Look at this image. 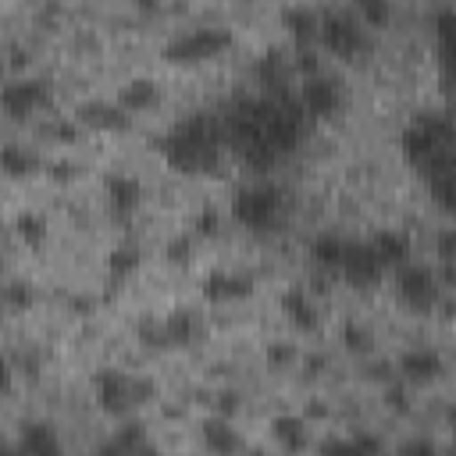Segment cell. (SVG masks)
Here are the masks:
<instances>
[{
    "instance_id": "cell-42",
    "label": "cell",
    "mask_w": 456,
    "mask_h": 456,
    "mask_svg": "<svg viewBox=\"0 0 456 456\" xmlns=\"http://www.w3.org/2000/svg\"><path fill=\"white\" fill-rule=\"evenodd\" d=\"M435 249H438V264H442V267H445V264H452V256H456L452 228H442V232H438V239H435Z\"/></svg>"
},
{
    "instance_id": "cell-27",
    "label": "cell",
    "mask_w": 456,
    "mask_h": 456,
    "mask_svg": "<svg viewBox=\"0 0 456 456\" xmlns=\"http://www.w3.org/2000/svg\"><path fill=\"white\" fill-rule=\"evenodd\" d=\"M139 264H142V249H139L135 242H118V246L107 253V271H110V278H128V274L139 271Z\"/></svg>"
},
{
    "instance_id": "cell-40",
    "label": "cell",
    "mask_w": 456,
    "mask_h": 456,
    "mask_svg": "<svg viewBox=\"0 0 456 456\" xmlns=\"http://www.w3.org/2000/svg\"><path fill=\"white\" fill-rule=\"evenodd\" d=\"M385 406L406 413V410H410V388H406L403 381H392V385L385 388Z\"/></svg>"
},
{
    "instance_id": "cell-28",
    "label": "cell",
    "mask_w": 456,
    "mask_h": 456,
    "mask_svg": "<svg viewBox=\"0 0 456 456\" xmlns=\"http://www.w3.org/2000/svg\"><path fill=\"white\" fill-rule=\"evenodd\" d=\"M14 232H18V239H21L25 246H43L46 235H50V221H46L39 210H21V214L14 217Z\"/></svg>"
},
{
    "instance_id": "cell-19",
    "label": "cell",
    "mask_w": 456,
    "mask_h": 456,
    "mask_svg": "<svg viewBox=\"0 0 456 456\" xmlns=\"http://www.w3.org/2000/svg\"><path fill=\"white\" fill-rule=\"evenodd\" d=\"M103 189H107V203H110L114 214H132V210H139V203H142V196H146L142 182H139L135 175H128V171L107 175Z\"/></svg>"
},
{
    "instance_id": "cell-4",
    "label": "cell",
    "mask_w": 456,
    "mask_h": 456,
    "mask_svg": "<svg viewBox=\"0 0 456 456\" xmlns=\"http://www.w3.org/2000/svg\"><path fill=\"white\" fill-rule=\"evenodd\" d=\"M285 189L274 182H249L232 196V217L249 232H271L285 214Z\"/></svg>"
},
{
    "instance_id": "cell-56",
    "label": "cell",
    "mask_w": 456,
    "mask_h": 456,
    "mask_svg": "<svg viewBox=\"0 0 456 456\" xmlns=\"http://www.w3.org/2000/svg\"><path fill=\"white\" fill-rule=\"evenodd\" d=\"M246 456H267V452H260V449H249V452H246Z\"/></svg>"
},
{
    "instance_id": "cell-26",
    "label": "cell",
    "mask_w": 456,
    "mask_h": 456,
    "mask_svg": "<svg viewBox=\"0 0 456 456\" xmlns=\"http://www.w3.org/2000/svg\"><path fill=\"white\" fill-rule=\"evenodd\" d=\"M281 21H285V28L292 32L296 46L314 43V36H317V11H314V7H306V4H292V7L281 11Z\"/></svg>"
},
{
    "instance_id": "cell-49",
    "label": "cell",
    "mask_w": 456,
    "mask_h": 456,
    "mask_svg": "<svg viewBox=\"0 0 456 456\" xmlns=\"http://www.w3.org/2000/svg\"><path fill=\"white\" fill-rule=\"evenodd\" d=\"M50 178H57V182L75 178V164H71V160H53V164H50Z\"/></svg>"
},
{
    "instance_id": "cell-20",
    "label": "cell",
    "mask_w": 456,
    "mask_h": 456,
    "mask_svg": "<svg viewBox=\"0 0 456 456\" xmlns=\"http://www.w3.org/2000/svg\"><path fill=\"white\" fill-rule=\"evenodd\" d=\"M200 438L214 456H235L242 449V435L228 417H207L200 424Z\"/></svg>"
},
{
    "instance_id": "cell-8",
    "label": "cell",
    "mask_w": 456,
    "mask_h": 456,
    "mask_svg": "<svg viewBox=\"0 0 456 456\" xmlns=\"http://www.w3.org/2000/svg\"><path fill=\"white\" fill-rule=\"evenodd\" d=\"M395 292L406 306L413 310H431L438 303V292H442V281H438V271L431 264H417V260H406L403 267H395Z\"/></svg>"
},
{
    "instance_id": "cell-15",
    "label": "cell",
    "mask_w": 456,
    "mask_h": 456,
    "mask_svg": "<svg viewBox=\"0 0 456 456\" xmlns=\"http://www.w3.org/2000/svg\"><path fill=\"white\" fill-rule=\"evenodd\" d=\"M367 246H370V253L378 256L381 267H403V264L413 256V242H410V235L399 232V228H378V232L367 239Z\"/></svg>"
},
{
    "instance_id": "cell-36",
    "label": "cell",
    "mask_w": 456,
    "mask_h": 456,
    "mask_svg": "<svg viewBox=\"0 0 456 456\" xmlns=\"http://www.w3.org/2000/svg\"><path fill=\"white\" fill-rule=\"evenodd\" d=\"M388 14H392V7H388L385 0H363V4L356 7V18H360L363 25H381V21H388Z\"/></svg>"
},
{
    "instance_id": "cell-11",
    "label": "cell",
    "mask_w": 456,
    "mask_h": 456,
    "mask_svg": "<svg viewBox=\"0 0 456 456\" xmlns=\"http://www.w3.org/2000/svg\"><path fill=\"white\" fill-rule=\"evenodd\" d=\"M338 274H342L349 285L367 289V285L381 281L385 267L378 264V256L370 253L367 242H353V239H346V249H342V260H338Z\"/></svg>"
},
{
    "instance_id": "cell-50",
    "label": "cell",
    "mask_w": 456,
    "mask_h": 456,
    "mask_svg": "<svg viewBox=\"0 0 456 456\" xmlns=\"http://www.w3.org/2000/svg\"><path fill=\"white\" fill-rule=\"evenodd\" d=\"M93 456H128V452H125V449H121L114 438H103V442L93 449Z\"/></svg>"
},
{
    "instance_id": "cell-12",
    "label": "cell",
    "mask_w": 456,
    "mask_h": 456,
    "mask_svg": "<svg viewBox=\"0 0 456 456\" xmlns=\"http://www.w3.org/2000/svg\"><path fill=\"white\" fill-rule=\"evenodd\" d=\"M395 370H399L406 381L428 385V381H435V378L445 374V356H442L435 346H410V349L399 353Z\"/></svg>"
},
{
    "instance_id": "cell-47",
    "label": "cell",
    "mask_w": 456,
    "mask_h": 456,
    "mask_svg": "<svg viewBox=\"0 0 456 456\" xmlns=\"http://www.w3.org/2000/svg\"><path fill=\"white\" fill-rule=\"evenodd\" d=\"M28 46H21V43H11L7 50H4V61H7V68H25L28 64Z\"/></svg>"
},
{
    "instance_id": "cell-22",
    "label": "cell",
    "mask_w": 456,
    "mask_h": 456,
    "mask_svg": "<svg viewBox=\"0 0 456 456\" xmlns=\"http://www.w3.org/2000/svg\"><path fill=\"white\" fill-rule=\"evenodd\" d=\"M271 435H274V442H278L285 452H303V449L310 445V428H306V420L296 417V413H278V417L271 420Z\"/></svg>"
},
{
    "instance_id": "cell-5",
    "label": "cell",
    "mask_w": 456,
    "mask_h": 456,
    "mask_svg": "<svg viewBox=\"0 0 456 456\" xmlns=\"http://www.w3.org/2000/svg\"><path fill=\"white\" fill-rule=\"evenodd\" d=\"M317 39L338 57H356V53H363L370 46L367 25L356 18V11L338 7V4L317 11Z\"/></svg>"
},
{
    "instance_id": "cell-16",
    "label": "cell",
    "mask_w": 456,
    "mask_h": 456,
    "mask_svg": "<svg viewBox=\"0 0 456 456\" xmlns=\"http://www.w3.org/2000/svg\"><path fill=\"white\" fill-rule=\"evenodd\" d=\"M249 292H253V278L242 274V271H224V267H217V271H210V274L203 278V296H207L210 303L246 299Z\"/></svg>"
},
{
    "instance_id": "cell-6",
    "label": "cell",
    "mask_w": 456,
    "mask_h": 456,
    "mask_svg": "<svg viewBox=\"0 0 456 456\" xmlns=\"http://www.w3.org/2000/svg\"><path fill=\"white\" fill-rule=\"evenodd\" d=\"M224 46H232V28H224V25H192V28L175 32L164 43V57L175 61V64H189V61L217 57Z\"/></svg>"
},
{
    "instance_id": "cell-57",
    "label": "cell",
    "mask_w": 456,
    "mask_h": 456,
    "mask_svg": "<svg viewBox=\"0 0 456 456\" xmlns=\"http://www.w3.org/2000/svg\"><path fill=\"white\" fill-rule=\"evenodd\" d=\"M0 456H21V452H7V449H4V452H0Z\"/></svg>"
},
{
    "instance_id": "cell-46",
    "label": "cell",
    "mask_w": 456,
    "mask_h": 456,
    "mask_svg": "<svg viewBox=\"0 0 456 456\" xmlns=\"http://www.w3.org/2000/svg\"><path fill=\"white\" fill-rule=\"evenodd\" d=\"M153 392H157V385H153V378H132V399L135 403H150L153 399Z\"/></svg>"
},
{
    "instance_id": "cell-52",
    "label": "cell",
    "mask_w": 456,
    "mask_h": 456,
    "mask_svg": "<svg viewBox=\"0 0 456 456\" xmlns=\"http://www.w3.org/2000/svg\"><path fill=\"white\" fill-rule=\"evenodd\" d=\"M324 363H328V360H324V353L306 356V370H310V374H321V370H324Z\"/></svg>"
},
{
    "instance_id": "cell-23",
    "label": "cell",
    "mask_w": 456,
    "mask_h": 456,
    "mask_svg": "<svg viewBox=\"0 0 456 456\" xmlns=\"http://www.w3.org/2000/svg\"><path fill=\"white\" fill-rule=\"evenodd\" d=\"M157 96H160V86H157L150 75H135V78L121 82V89H118V107H121V110H146V107L157 103Z\"/></svg>"
},
{
    "instance_id": "cell-38",
    "label": "cell",
    "mask_w": 456,
    "mask_h": 456,
    "mask_svg": "<svg viewBox=\"0 0 456 456\" xmlns=\"http://www.w3.org/2000/svg\"><path fill=\"white\" fill-rule=\"evenodd\" d=\"M456 28V11L452 7H438L435 14V32H438V43H442V53H449V32Z\"/></svg>"
},
{
    "instance_id": "cell-7",
    "label": "cell",
    "mask_w": 456,
    "mask_h": 456,
    "mask_svg": "<svg viewBox=\"0 0 456 456\" xmlns=\"http://www.w3.org/2000/svg\"><path fill=\"white\" fill-rule=\"evenodd\" d=\"M46 103H50V82L39 75H14L0 82V110L14 121H25Z\"/></svg>"
},
{
    "instance_id": "cell-18",
    "label": "cell",
    "mask_w": 456,
    "mask_h": 456,
    "mask_svg": "<svg viewBox=\"0 0 456 456\" xmlns=\"http://www.w3.org/2000/svg\"><path fill=\"white\" fill-rule=\"evenodd\" d=\"M18 452L21 456H64V442L46 420H25L18 435Z\"/></svg>"
},
{
    "instance_id": "cell-35",
    "label": "cell",
    "mask_w": 456,
    "mask_h": 456,
    "mask_svg": "<svg viewBox=\"0 0 456 456\" xmlns=\"http://www.w3.org/2000/svg\"><path fill=\"white\" fill-rule=\"evenodd\" d=\"M264 360L271 363V367H289L292 360H296V346L292 342H285V338H274V342H267V349H264Z\"/></svg>"
},
{
    "instance_id": "cell-13",
    "label": "cell",
    "mask_w": 456,
    "mask_h": 456,
    "mask_svg": "<svg viewBox=\"0 0 456 456\" xmlns=\"http://www.w3.org/2000/svg\"><path fill=\"white\" fill-rule=\"evenodd\" d=\"M75 121L82 128H103V132H125L132 125V114L121 110L110 100H86L75 107Z\"/></svg>"
},
{
    "instance_id": "cell-54",
    "label": "cell",
    "mask_w": 456,
    "mask_h": 456,
    "mask_svg": "<svg viewBox=\"0 0 456 456\" xmlns=\"http://www.w3.org/2000/svg\"><path fill=\"white\" fill-rule=\"evenodd\" d=\"M306 413H310V417H324L328 410H324V403H310V406H306Z\"/></svg>"
},
{
    "instance_id": "cell-51",
    "label": "cell",
    "mask_w": 456,
    "mask_h": 456,
    "mask_svg": "<svg viewBox=\"0 0 456 456\" xmlns=\"http://www.w3.org/2000/svg\"><path fill=\"white\" fill-rule=\"evenodd\" d=\"M93 303H96L93 296H71V310H75V314H86V310H93Z\"/></svg>"
},
{
    "instance_id": "cell-30",
    "label": "cell",
    "mask_w": 456,
    "mask_h": 456,
    "mask_svg": "<svg viewBox=\"0 0 456 456\" xmlns=\"http://www.w3.org/2000/svg\"><path fill=\"white\" fill-rule=\"evenodd\" d=\"M192 253H196V235H192V232L171 235V239H167V246H164V260H167V264H175V267L189 264V260H192Z\"/></svg>"
},
{
    "instance_id": "cell-34",
    "label": "cell",
    "mask_w": 456,
    "mask_h": 456,
    "mask_svg": "<svg viewBox=\"0 0 456 456\" xmlns=\"http://www.w3.org/2000/svg\"><path fill=\"white\" fill-rule=\"evenodd\" d=\"M289 61H292V68H296L303 78L321 71V57H317V46H314V43H303V46H296Z\"/></svg>"
},
{
    "instance_id": "cell-32",
    "label": "cell",
    "mask_w": 456,
    "mask_h": 456,
    "mask_svg": "<svg viewBox=\"0 0 456 456\" xmlns=\"http://www.w3.org/2000/svg\"><path fill=\"white\" fill-rule=\"evenodd\" d=\"M110 438H114V442H118V445H121L128 456H135V449H139L142 442H150V435H146V428H142L139 420H125V424H121V428L110 435Z\"/></svg>"
},
{
    "instance_id": "cell-41",
    "label": "cell",
    "mask_w": 456,
    "mask_h": 456,
    "mask_svg": "<svg viewBox=\"0 0 456 456\" xmlns=\"http://www.w3.org/2000/svg\"><path fill=\"white\" fill-rule=\"evenodd\" d=\"M214 406H217V417H235L239 413V406H242V399H239V392H232V388H224V392H217L214 395Z\"/></svg>"
},
{
    "instance_id": "cell-53",
    "label": "cell",
    "mask_w": 456,
    "mask_h": 456,
    "mask_svg": "<svg viewBox=\"0 0 456 456\" xmlns=\"http://www.w3.org/2000/svg\"><path fill=\"white\" fill-rule=\"evenodd\" d=\"M135 456H160V449H157L153 442H142V445L135 449Z\"/></svg>"
},
{
    "instance_id": "cell-55",
    "label": "cell",
    "mask_w": 456,
    "mask_h": 456,
    "mask_svg": "<svg viewBox=\"0 0 456 456\" xmlns=\"http://www.w3.org/2000/svg\"><path fill=\"white\" fill-rule=\"evenodd\" d=\"M4 71H7V61H4V53H0V78H4Z\"/></svg>"
},
{
    "instance_id": "cell-21",
    "label": "cell",
    "mask_w": 456,
    "mask_h": 456,
    "mask_svg": "<svg viewBox=\"0 0 456 456\" xmlns=\"http://www.w3.org/2000/svg\"><path fill=\"white\" fill-rule=\"evenodd\" d=\"M289 71H292V61H289V53H285L281 46H267V50L256 57V64H253V75H256V82H260L267 93H281Z\"/></svg>"
},
{
    "instance_id": "cell-45",
    "label": "cell",
    "mask_w": 456,
    "mask_h": 456,
    "mask_svg": "<svg viewBox=\"0 0 456 456\" xmlns=\"http://www.w3.org/2000/svg\"><path fill=\"white\" fill-rule=\"evenodd\" d=\"M139 338H142L146 346H167V342H164V328H160V321H142V324H139Z\"/></svg>"
},
{
    "instance_id": "cell-17",
    "label": "cell",
    "mask_w": 456,
    "mask_h": 456,
    "mask_svg": "<svg viewBox=\"0 0 456 456\" xmlns=\"http://www.w3.org/2000/svg\"><path fill=\"white\" fill-rule=\"evenodd\" d=\"M278 306L281 314L299 328V331H314L321 324V310L314 303V296L303 289V285H289L281 296H278Z\"/></svg>"
},
{
    "instance_id": "cell-9",
    "label": "cell",
    "mask_w": 456,
    "mask_h": 456,
    "mask_svg": "<svg viewBox=\"0 0 456 456\" xmlns=\"http://www.w3.org/2000/svg\"><path fill=\"white\" fill-rule=\"evenodd\" d=\"M296 100H299V107H303L306 118H331L342 107V86H338L335 75L317 71V75H306L299 82Z\"/></svg>"
},
{
    "instance_id": "cell-37",
    "label": "cell",
    "mask_w": 456,
    "mask_h": 456,
    "mask_svg": "<svg viewBox=\"0 0 456 456\" xmlns=\"http://www.w3.org/2000/svg\"><path fill=\"white\" fill-rule=\"evenodd\" d=\"M317 456H363L353 438H324L317 445Z\"/></svg>"
},
{
    "instance_id": "cell-43",
    "label": "cell",
    "mask_w": 456,
    "mask_h": 456,
    "mask_svg": "<svg viewBox=\"0 0 456 456\" xmlns=\"http://www.w3.org/2000/svg\"><path fill=\"white\" fill-rule=\"evenodd\" d=\"M349 438L356 442V449H360L363 456H381V452H385L381 438H378V435H370V431H356V435H349Z\"/></svg>"
},
{
    "instance_id": "cell-1",
    "label": "cell",
    "mask_w": 456,
    "mask_h": 456,
    "mask_svg": "<svg viewBox=\"0 0 456 456\" xmlns=\"http://www.w3.org/2000/svg\"><path fill=\"white\" fill-rule=\"evenodd\" d=\"M224 121V142L256 171H267L285 153H292L303 139L306 114L296 100V93H264V96H242L232 103Z\"/></svg>"
},
{
    "instance_id": "cell-29",
    "label": "cell",
    "mask_w": 456,
    "mask_h": 456,
    "mask_svg": "<svg viewBox=\"0 0 456 456\" xmlns=\"http://www.w3.org/2000/svg\"><path fill=\"white\" fill-rule=\"evenodd\" d=\"M338 338H342V346H346L349 353H370V349H374V335H370V328L360 324V321H346V324L338 328Z\"/></svg>"
},
{
    "instance_id": "cell-31",
    "label": "cell",
    "mask_w": 456,
    "mask_h": 456,
    "mask_svg": "<svg viewBox=\"0 0 456 456\" xmlns=\"http://www.w3.org/2000/svg\"><path fill=\"white\" fill-rule=\"evenodd\" d=\"M4 303L14 306V310H28V306L36 303V289H32L25 278H11V281L4 285Z\"/></svg>"
},
{
    "instance_id": "cell-48",
    "label": "cell",
    "mask_w": 456,
    "mask_h": 456,
    "mask_svg": "<svg viewBox=\"0 0 456 456\" xmlns=\"http://www.w3.org/2000/svg\"><path fill=\"white\" fill-rule=\"evenodd\" d=\"M14 388V367H11V360L0 353V395H7Z\"/></svg>"
},
{
    "instance_id": "cell-25",
    "label": "cell",
    "mask_w": 456,
    "mask_h": 456,
    "mask_svg": "<svg viewBox=\"0 0 456 456\" xmlns=\"http://www.w3.org/2000/svg\"><path fill=\"white\" fill-rule=\"evenodd\" d=\"M342 249H346V239H342L338 232H317V235L310 239V260H314V267H321V271H338Z\"/></svg>"
},
{
    "instance_id": "cell-3",
    "label": "cell",
    "mask_w": 456,
    "mask_h": 456,
    "mask_svg": "<svg viewBox=\"0 0 456 456\" xmlns=\"http://www.w3.org/2000/svg\"><path fill=\"white\" fill-rule=\"evenodd\" d=\"M403 157L420 167L424 178L452 171V121L442 110H420L399 135Z\"/></svg>"
},
{
    "instance_id": "cell-14",
    "label": "cell",
    "mask_w": 456,
    "mask_h": 456,
    "mask_svg": "<svg viewBox=\"0 0 456 456\" xmlns=\"http://www.w3.org/2000/svg\"><path fill=\"white\" fill-rule=\"evenodd\" d=\"M160 328H164V342H167V346H192V342H200L203 331H207L203 317H200L192 306H175V310H167L164 321H160Z\"/></svg>"
},
{
    "instance_id": "cell-44",
    "label": "cell",
    "mask_w": 456,
    "mask_h": 456,
    "mask_svg": "<svg viewBox=\"0 0 456 456\" xmlns=\"http://www.w3.org/2000/svg\"><path fill=\"white\" fill-rule=\"evenodd\" d=\"M399 456H442V452H438V445H435L431 438H410V442L399 449Z\"/></svg>"
},
{
    "instance_id": "cell-39",
    "label": "cell",
    "mask_w": 456,
    "mask_h": 456,
    "mask_svg": "<svg viewBox=\"0 0 456 456\" xmlns=\"http://www.w3.org/2000/svg\"><path fill=\"white\" fill-rule=\"evenodd\" d=\"M78 132H82V125H78L75 118H57V121L46 125V135H53V139H61V142L78 139Z\"/></svg>"
},
{
    "instance_id": "cell-10",
    "label": "cell",
    "mask_w": 456,
    "mask_h": 456,
    "mask_svg": "<svg viewBox=\"0 0 456 456\" xmlns=\"http://www.w3.org/2000/svg\"><path fill=\"white\" fill-rule=\"evenodd\" d=\"M93 395H96L103 413L125 417L135 406V399H132V374H125L118 367H100L93 374Z\"/></svg>"
},
{
    "instance_id": "cell-58",
    "label": "cell",
    "mask_w": 456,
    "mask_h": 456,
    "mask_svg": "<svg viewBox=\"0 0 456 456\" xmlns=\"http://www.w3.org/2000/svg\"><path fill=\"white\" fill-rule=\"evenodd\" d=\"M0 452H4V449H0Z\"/></svg>"
},
{
    "instance_id": "cell-2",
    "label": "cell",
    "mask_w": 456,
    "mask_h": 456,
    "mask_svg": "<svg viewBox=\"0 0 456 456\" xmlns=\"http://www.w3.org/2000/svg\"><path fill=\"white\" fill-rule=\"evenodd\" d=\"M224 146H228L224 142V121L210 110H196V114L175 121L160 139L164 160L182 175L214 171L221 164Z\"/></svg>"
},
{
    "instance_id": "cell-33",
    "label": "cell",
    "mask_w": 456,
    "mask_h": 456,
    "mask_svg": "<svg viewBox=\"0 0 456 456\" xmlns=\"http://www.w3.org/2000/svg\"><path fill=\"white\" fill-rule=\"evenodd\" d=\"M221 210L217 207H200V214L192 217V235H200V239H214L217 232H221Z\"/></svg>"
},
{
    "instance_id": "cell-24",
    "label": "cell",
    "mask_w": 456,
    "mask_h": 456,
    "mask_svg": "<svg viewBox=\"0 0 456 456\" xmlns=\"http://www.w3.org/2000/svg\"><path fill=\"white\" fill-rule=\"evenodd\" d=\"M0 171L7 178H28L39 171V157L21 142H0Z\"/></svg>"
}]
</instances>
